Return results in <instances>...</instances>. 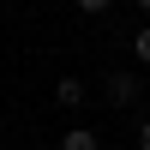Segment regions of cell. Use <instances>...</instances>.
<instances>
[{
  "mask_svg": "<svg viewBox=\"0 0 150 150\" xmlns=\"http://www.w3.org/2000/svg\"><path fill=\"white\" fill-rule=\"evenodd\" d=\"M96 144H102V138H96L90 126H72L66 138H60V150H96Z\"/></svg>",
  "mask_w": 150,
  "mask_h": 150,
  "instance_id": "3957f363",
  "label": "cell"
},
{
  "mask_svg": "<svg viewBox=\"0 0 150 150\" xmlns=\"http://www.w3.org/2000/svg\"><path fill=\"white\" fill-rule=\"evenodd\" d=\"M138 150H150V120H144V126H138Z\"/></svg>",
  "mask_w": 150,
  "mask_h": 150,
  "instance_id": "8992f818",
  "label": "cell"
},
{
  "mask_svg": "<svg viewBox=\"0 0 150 150\" xmlns=\"http://www.w3.org/2000/svg\"><path fill=\"white\" fill-rule=\"evenodd\" d=\"M54 102H60V108H78V102H84V84H78V78H60V84H54Z\"/></svg>",
  "mask_w": 150,
  "mask_h": 150,
  "instance_id": "7a4b0ae2",
  "label": "cell"
},
{
  "mask_svg": "<svg viewBox=\"0 0 150 150\" xmlns=\"http://www.w3.org/2000/svg\"><path fill=\"white\" fill-rule=\"evenodd\" d=\"M108 96H114V102H132V96H138V72H114V78H108Z\"/></svg>",
  "mask_w": 150,
  "mask_h": 150,
  "instance_id": "6da1fadb",
  "label": "cell"
},
{
  "mask_svg": "<svg viewBox=\"0 0 150 150\" xmlns=\"http://www.w3.org/2000/svg\"><path fill=\"white\" fill-rule=\"evenodd\" d=\"M132 54H138L144 66H150V24H138V36H132Z\"/></svg>",
  "mask_w": 150,
  "mask_h": 150,
  "instance_id": "277c9868",
  "label": "cell"
},
{
  "mask_svg": "<svg viewBox=\"0 0 150 150\" xmlns=\"http://www.w3.org/2000/svg\"><path fill=\"white\" fill-rule=\"evenodd\" d=\"M114 0H78V12H108Z\"/></svg>",
  "mask_w": 150,
  "mask_h": 150,
  "instance_id": "5b68a950",
  "label": "cell"
},
{
  "mask_svg": "<svg viewBox=\"0 0 150 150\" xmlns=\"http://www.w3.org/2000/svg\"><path fill=\"white\" fill-rule=\"evenodd\" d=\"M138 12H150V0H138Z\"/></svg>",
  "mask_w": 150,
  "mask_h": 150,
  "instance_id": "52a82bcc",
  "label": "cell"
}]
</instances>
